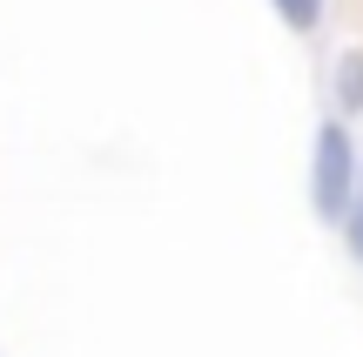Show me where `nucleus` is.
<instances>
[{"mask_svg":"<svg viewBox=\"0 0 363 357\" xmlns=\"http://www.w3.org/2000/svg\"><path fill=\"white\" fill-rule=\"evenodd\" d=\"M269 7H276V21H283L289 34H316L323 13H330V0H269Z\"/></svg>","mask_w":363,"mask_h":357,"instance_id":"7ed1b4c3","label":"nucleus"},{"mask_svg":"<svg viewBox=\"0 0 363 357\" xmlns=\"http://www.w3.org/2000/svg\"><path fill=\"white\" fill-rule=\"evenodd\" d=\"M330 101L337 115H363V48H343L330 67Z\"/></svg>","mask_w":363,"mask_h":357,"instance_id":"f03ea898","label":"nucleus"},{"mask_svg":"<svg viewBox=\"0 0 363 357\" xmlns=\"http://www.w3.org/2000/svg\"><path fill=\"white\" fill-rule=\"evenodd\" d=\"M343 250H350V263H363V182H357V202H350V216H343Z\"/></svg>","mask_w":363,"mask_h":357,"instance_id":"20e7f679","label":"nucleus"},{"mask_svg":"<svg viewBox=\"0 0 363 357\" xmlns=\"http://www.w3.org/2000/svg\"><path fill=\"white\" fill-rule=\"evenodd\" d=\"M357 182H363V155H357V135L350 121H323L310 142V209L323 216V223H343L357 202Z\"/></svg>","mask_w":363,"mask_h":357,"instance_id":"f257e3e1","label":"nucleus"}]
</instances>
